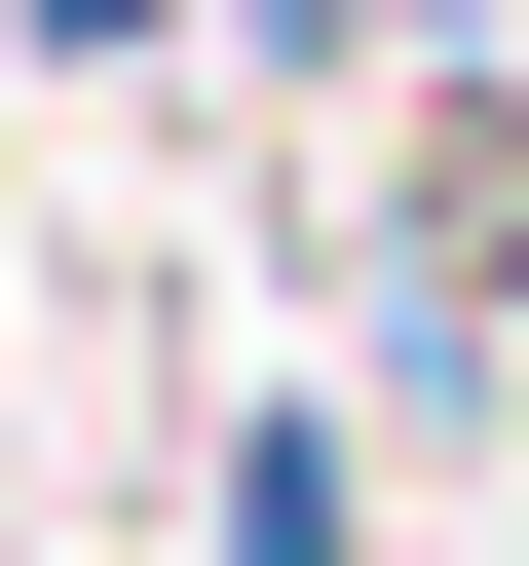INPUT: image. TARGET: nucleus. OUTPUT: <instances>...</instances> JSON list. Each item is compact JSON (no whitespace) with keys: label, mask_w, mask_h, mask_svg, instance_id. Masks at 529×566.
Segmentation results:
<instances>
[{"label":"nucleus","mask_w":529,"mask_h":566,"mask_svg":"<svg viewBox=\"0 0 529 566\" xmlns=\"http://www.w3.org/2000/svg\"><path fill=\"white\" fill-rule=\"evenodd\" d=\"M227 566H341V453H303V416L227 453Z\"/></svg>","instance_id":"nucleus-1"}]
</instances>
